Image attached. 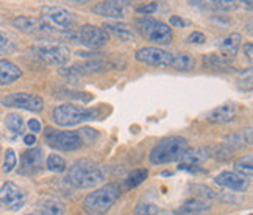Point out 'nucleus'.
I'll return each mask as SVG.
<instances>
[{
  "label": "nucleus",
  "instance_id": "nucleus-24",
  "mask_svg": "<svg viewBox=\"0 0 253 215\" xmlns=\"http://www.w3.org/2000/svg\"><path fill=\"white\" fill-rule=\"evenodd\" d=\"M192 6H199L208 11H216V13H228V11H236L239 8L238 2H230V0H210V2H189Z\"/></svg>",
  "mask_w": 253,
  "mask_h": 215
},
{
  "label": "nucleus",
  "instance_id": "nucleus-19",
  "mask_svg": "<svg viewBox=\"0 0 253 215\" xmlns=\"http://www.w3.org/2000/svg\"><path fill=\"white\" fill-rule=\"evenodd\" d=\"M124 6L125 2L119 0H108V2H100L92 6V13L110 17V19H122L124 17Z\"/></svg>",
  "mask_w": 253,
  "mask_h": 215
},
{
  "label": "nucleus",
  "instance_id": "nucleus-38",
  "mask_svg": "<svg viewBox=\"0 0 253 215\" xmlns=\"http://www.w3.org/2000/svg\"><path fill=\"white\" fill-rule=\"evenodd\" d=\"M186 42H188V44H194V45H196V44H197V45L205 44V42H207V36L203 35L202 32H192V33L188 35Z\"/></svg>",
  "mask_w": 253,
  "mask_h": 215
},
{
  "label": "nucleus",
  "instance_id": "nucleus-34",
  "mask_svg": "<svg viewBox=\"0 0 253 215\" xmlns=\"http://www.w3.org/2000/svg\"><path fill=\"white\" fill-rule=\"evenodd\" d=\"M158 214H160V208L157 204L149 201H142L134 208V215H158Z\"/></svg>",
  "mask_w": 253,
  "mask_h": 215
},
{
  "label": "nucleus",
  "instance_id": "nucleus-13",
  "mask_svg": "<svg viewBox=\"0 0 253 215\" xmlns=\"http://www.w3.org/2000/svg\"><path fill=\"white\" fill-rule=\"evenodd\" d=\"M44 169V151L41 148H30L21 153V167L19 173L33 177Z\"/></svg>",
  "mask_w": 253,
  "mask_h": 215
},
{
  "label": "nucleus",
  "instance_id": "nucleus-28",
  "mask_svg": "<svg viewBox=\"0 0 253 215\" xmlns=\"http://www.w3.org/2000/svg\"><path fill=\"white\" fill-rule=\"evenodd\" d=\"M203 66L207 67V69H212V71H223V72H228L231 71L230 67V61L223 60V58L217 53H207L203 55Z\"/></svg>",
  "mask_w": 253,
  "mask_h": 215
},
{
  "label": "nucleus",
  "instance_id": "nucleus-26",
  "mask_svg": "<svg viewBox=\"0 0 253 215\" xmlns=\"http://www.w3.org/2000/svg\"><path fill=\"white\" fill-rule=\"evenodd\" d=\"M252 143V128H244L241 131H236L225 138V146H228L230 150H238L244 148V146Z\"/></svg>",
  "mask_w": 253,
  "mask_h": 215
},
{
  "label": "nucleus",
  "instance_id": "nucleus-14",
  "mask_svg": "<svg viewBox=\"0 0 253 215\" xmlns=\"http://www.w3.org/2000/svg\"><path fill=\"white\" fill-rule=\"evenodd\" d=\"M13 25L24 33H30V35H50L55 30L44 22L41 17H28V16H19L13 19Z\"/></svg>",
  "mask_w": 253,
  "mask_h": 215
},
{
  "label": "nucleus",
  "instance_id": "nucleus-6",
  "mask_svg": "<svg viewBox=\"0 0 253 215\" xmlns=\"http://www.w3.org/2000/svg\"><path fill=\"white\" fill-rule=\"evenodd\" d=\"M67 37L74 44L83 45L86 48H100L110 41V35L102 27H97L92 24H84L83 27L77 28V30H69L67 32Z\"/></svg>",
  "mask_w": 253,
  "mask_h": 215
},
{
  "label": "nucleus",
  "instance_id": "nucleus-12",
  "mask_svg": "<svg viewBox=\"0 0 253 215\" xmlns=\"http://www.w3.org/2000/svg\"><path fill=\"white\" fill-rule=\"evenodd\" d=\"M27 201L25 192L16 182L6 181L0 185V206L8 211H19Z\"/></svg>",
  "mask_w": 253,
  "mask_h": 215
},
{
  "label": "nucleus",
  "instance_id": "nucleus-4",
  "mask_svg": "<svg viewBox=\"0 0 253 215\" xmlns=\"http://www.w3.org/2000/svg\"><path fill=\"white\" fill-rule=\"evenodd\" d=\"M99 115H100V108H86V106H77L72 103H64L53 108L52 120L58 126L71 128V126L99 119Z\"/></svg>",
  "mask_w": 253,
  "mask_h": 215
},
{
  "label": "nucleus",
  "instance_id": "nucleus-8",
  "mask_svg": "<svg viewBox=\"0 0 253 215\" xmlns=\"http://www.w3.org/2000/svg\"><path fill=\"white\" fill-rule=\"evenodd\" d=\"M32 53L40 61L52 66H64L71 60V50L64 44H35L32 47Z\"/></svg>",
  "mask_w": 253,
  "mask_h": 215
},
{
  "label": "nucleus",
  "instance_id": "nucleus-22",
  "mask_svg": "<svg viewBox=\"0 0 253 215\" xmlns=\"http://www.w3.org/2000/svg\"><path fill=\"white\" fill-rule=\"evenodd\" d=\"M21 76H22V71L14 63L8 60H0V84L9 86L16 83Z\"/></svg>",
  "mask_w": 253,
  "mask_h": 215
},
{
  "label": "nucleus",
  "instance_id": "nucleus-10",
  "mask_svg": "<svg viewBox=\"0 0 253 215\" xmlns=\"http://www.w3.org/2000/svg\"><path fill=\"white\" fill-rule=\"evenodd\" d=\"M41 19L55 32L58 28H64V32H69L75 25V16L63 6H44L41 9Z\"/></svg>",
  "mask_w": 253,
  "mask_h": 215
},
{
  "label": "nucleus",
  "instance_id": "nucleus-30",
  "mask_svg": "<svg viewBox=\"0 0 253 215\" xmlns=\"http://www.w3.org/2000/svg\"><path fill=\"white\" fill-rule=\"evenodd\" d=\"M45 167L48 172L53 173H64L67 170V164L64 161V158H61L60 154H48L45 159Z\"/></svg>",
  "mask_w": 253,
  "mask_h": 215
},
{
  "label": "nucleus",
  "instance_id": "nucleus-35",
  "mask_svg": "<svg viewBox=\"0 0 253 215\" xmlns=\"http://www.w3.org/2000/svg\"><path fill=\"white\" fill-rule=\"evenodd\" d=\"M79 133L82 136L83 143H95L97 141L100 139V133L92 130V128H89V126H84V128L79 130Z\"/></svg>",
  "mask_w": 253,
  "mask_h": 215
},
{
  "label": "nucleus",
  "instance_id": "nucleus-21",
  "mask_svg": "<svg viewBox=\"0 0 253 215\" xmlns=\"http://www.w3.org/2000/svg\"><path fill=\"white\" fill-rule=\"evenodd\" d=\"M113 64L110 61L103 60L102 58H92L89 61H84L83 64H75L74 69L79 72L80 75H92V73H100L103 71H108Z\"/></svg>",
  "mask_w": 253,
  "mask_h": 215
},
{
  "label": "nucleus",
  "instance_id": "nucleus-44",
  "mask_svg": "<svg viewBox=\"0 0 253 215\" xmlns=\"http://www.w3.org/2000/svg\"><path fill=\"white\" fill-rule=\"evenodd\" d=\"M0 153H2V148H0Z\"/></svg>",
  "mask_w": 253,
  "mask_h": 215
},
{
  "label": "nucleus",
  "instance_id": "nucleus-25",
  "mask_svg": "<svg viewBox=\"0 0 253 215\" xmlns=\"http://www.w3.org/2000/svg\"><path fill=\"white\" fill-rule=\"evenodd\" d=\"M211 156V150L207 146H197V148H188V151L184 153L181 158L180 164L184 165H192V167H199L202 162H205Z\"/></svg>",
  "mask_w": 253,
  "mask_h": 215
},
{
  "label": "nucleus",
  "instance_id": "nucleus-37",
  "mask_svg": "<svg viewBox=\"0 0 253 215\" xmlns=\"http://www.w3.org/2000/svg\"><path fill=\"white\" fill-rule=\"evenodd\" d=\"M158 2H147V3H138L134 6V11L138 14H142V16H149V14H153L155 11L158 9Z\"/></svg>",
  "mask_w": 253,
  "mask_h": 215
},
{
  "label": "nucleus",
  "instance_id": "nucleus-15",
  "mask_svg": "<svg viewBox=\"0 0 253 215\" xmlns=\"http://www.w3.org/2000/svg\"><path fill=\"white\" fill-rule=\"evenodd\" d=\"M214 182L220 187H225L231 192H246L250 185V179L242 177V175L236 173V172H230V170H225L222 172L220 175H217L216 178H214Z\"/></svg>",
  "mask_w": 253,
  "mask_h": 215
},
{
  "label": "nucleus",
  "instance_id": "nucleus-20",
  "mask_svg": "<svg viewBox=\"0 0 253 215\" xmlns=\"http://www.w3.org/2000/svg\"><path fill=\"white\" fill-rule=\"evenodd\" d=\"M211 211V204L200 198H189L173 211L175 215H203Z\"/></svg>",
  "mask_w": 253,
  "mask_h": 215
},
{
  "label": "nucleus",
  "instance_id": "nucleus-29",
  "mask_svg": "<svg viewBox=\"0 0 253 215\" xmlns=\"http://www.w3.org/2000/svg\"><path fill=\"white\" fill-rule=\"evenodd\" d=\"M149 178V170L147 169H136L133 170L128 177L124 181V189H134L139 184H142L145 179Z\"/></svg>",
  "mask_w": 253,
  "mask_h": 215
},
{
  "label": "nucleus",
  "instance_id": "nucleus-39",
  "mask_svg": "<svg viewBox=\"0 0 253 215\" xmlns=\"http://www.w3.org/2000/svg\"><path fill=\"white\" fill-rule=\"evenodd\" d=\"M170 28H184V27H189L191 25V21H186V19H183L180 16H170L169 17V24H168Z\"/></svg>",
  "mask_w": 253,
  "mask_h": 215
},
{
  "label": "nucleus",
  "instance_id": "nucleus-5",
  "mask_svg": "<svg viewBox=\"0 0 253 215\" xmlns=\"http://www.w3.org/2000/svg\"><path fill=\"white\" fill-rule=\"evenodd\" d=\"M134 33H139L144 39L158 45H168L173 39V30L163 21H158L155 17L142 16L134 19Z\"/></svg>",
  "mask_w": 253,
  "mask_h": 215
},
{
  "label": "nucleus",
  "instance_id": "nucleus-16",
  "mask_svg": "<svg viewBox=\"0 0 253 215\" xmlns=\"http://www.w3.org/2000/svg\"><path fill=\"white\" fill-rule=\"evenodd\" d=\"M241 42H242V36L236 32H233L227 36H222L220 39H216V47L220 50V56L223 60L231 61L238 55Z\"/></svg>",
  "mask_w": 253,
  "mask_h": 215
},
{
  "label": "nucleus",
  "instance_id": "nucleus-33",
  "mask_svg": "<svg viewBox=\"0 0 253 215\" xmlns=\"http://www.w3.org/2000/svg\"><path fill=\"white\" fill-rule=\"evenodd\" d=\"M16 42L13 41V37L6 35V33H2L0 32V56H5V55H11L16 52Z\"/></svg>",
  "mask_w": 253,
  "mask_h": 215
},
{
  "label": "nucleus",
  "instance_id": "nucleus-17",
  "mask_svg": "<svg viewBox=\"0 0 253 215\" xmlns=\"http://www.w3.org/2000/svg\"><path fill=\"white\" fill-rule=\"evenodd\" d=\"M238 117V106L235 103H225L207 114V120L211 123H230Z\"/></svg>",
  "mask_w": 253,
  "mask_h": 215
},
{
  "label": "nucleus",
  "instance_id": "nucleus-1",
  "mask_svg": "<svg viewBox=\"0 0 253 215\" xmlns=\"http://www.w3.org/2000/svg\"><path fill=\"white\" fill-rule=\"evenodd\" d=\"M66 181L75 189H92L105 179V173L97 162L91 159H79L67 167Z\"/></svg>",
  "mask_w": 253,
  "mask_h": 215
},
{
  "label": "nucleus",
  "instance_id": "nucleus-18",
  "mask_svg": "<svg viewBox=\"0 0 253 215\" xmlns=\"http://www.w3.org/2000/svg\"><path fill=\"white\" fill-rule=\"evenodd\" d=\"M102 28L108 35L111 33L114 37H118L119 41H122V42H131V41H134V37H136L133 27L128 25V24H125V22H121V21L105 22Z\"/></svg>",
  "mask_w": 253,
  "mask_h": 215
},
{
  "label": "nucleus",
  "instance_id": "nucleus-23",
  "mask_svg": "<svg viewBox=\"0 0 253 215\" xmlns=\"http://www.w3.org/2000/svg\"><path fill=\"white\" fill-rule=\"evenodd\" d=\"M66 206L58 198H42L36 204L38 215H64Z\"/></svg>",
  "mask_w": 253,
  "mask_h": 215
},
{
  "label": "nucleus",
  "instance_id": "nucleus-2",
  "mask_svg": "<svg viewBox=\"0 0 253 215\" xmlns=\"http://www.w3.org/2000/svg\"><path fill=\"white\" fill-rule=\"evenodd\" d=\"M122 195V189L119 184L116 182H110L105 184L103 187L95 189L94 192H91L89 195H86L82 209L86 215H106Z\"/></svg>",
  "mask_w": 253,
  "mask_h": 215
},
{
  "label": "nucleus",
  "instance_id": "nucleus-40",
  "mask_svg": "<svg viewBox=\"0 0 253 215\" xmlns=\"http://www.w3.org/2000/svg\"><path fill=\"white\" fill-rule=\"evenodd\" d=\"M27 126H28V130L32 131V134H36V133H41L42 130V126L40 123V120H36V119H30L27 122Z\"/></svg>",
  "mask_w": 253,
  "mask_h": 215
},
{
  "label": "nucleus",
  "instance_id": "nucleus-27",
  "mask_svg": "<svg viewBox=\"0 0 253 215\" xmlns=\"http://www.w3.org/2000/svg\"><path fill=\"white\" fill-rule=\"evenodd\" d=\"M197 61L196 58L189 53H177L173 55V61H172V69L178 71V72H191L196 69Z\"/></svg>",
  "mask_w": 253,
  "mask_h": 215
},
{
  "label": "nucleus",
  "instance_id": "nucleus-31",
  "mask_svg": "<svg viewBox=\"0 0 253 215\" xmlns=\"http://www.w3.org/2000/svg\"><path fill=\"white\" fill-rule=\"evenodd\" d=\"M235 172L242 175V177L246 178H252V172H253V158L250 154L247 156H242V158H239L236 162H235Z\"/></svg>",
  "mask_w": 253,
  "mask_h": 215
},
{
  "label": "nucleus",
  "instance_id": "nucleus-42",
  "mask_svg": "<svg viewBox=\"0 0 253 215\" xmlns=\"http://www.w3.org/2000/svg\"><path fill=\"white\" fill-rule=\"evenodd\" d=\"M244 53L247 55V60H249V63L252 64V55H253V44H252V42H247V44L244 45Z\"/></svg>",
  "mask_w": 253,
  "mask_h": 215
},
{
  "label": "nucleus",
  "instance_id": "nucleus-36",
  "mask_svg": "<svg viewBox=\"0 0 253 215\" xmlns=\"http://www.w3.org/2000/svg\"><path fill=\"white\" fill-rule=\"evenodd\" d=\"M16 164H17V158H16L14 150L13 148H8L5 151V158H3V172L5 173L13 172L14 167H16Z\"/></svg>",
  "mask_w": 253,
  "mask_h": 215
},
{
  "label": "nucleus",
  "instance_id": "nucleus-7",
  "mask_svg": "<svg viewBox=\"0 0 253 215\" xmlns=\"http://www.w3.org/2000/svg\"><path fill=\"white\" fill-rule=\"evenodd\" d=\"M44 142L58 151H77L84 145L79 131H61L47 126L44 133Z\"/></svg>",
  "mask_w": 253,
  "mask_h": 215
},
{
  "label": "nucleus",
  "instance_id": "nucleus-43",
  "mask_svg": "<svg viewBox=\"0 0 253 215\" xmlns=\"http://www.w3.org/2000/svg\"><path fill=\"white\" fill-rule=\"evenodd\" d=\"M24 142H25V145H28V146H33L35 143H36V136L35 134H27V136H24Z\"/></svg>",
  "mask_w": 253,
  "mask_h": 215
},
{
  "label": "nucleus",
  "instance_id": "nucleus-11",
  "mask_svg": "<svg viewBox=\"0 0 253 215\" xmlns=\"http://www.w3.org/2000/svg\"><path fill=\"white\" fill-rule=\"evenodd\" d=\"M134 60L152 67H172L173 53L160 47H142L134 53Z\"/></svg>",
  "mask_w": 253,
  "mask_h": 215
},
{
  "label": "nucleus",
  "instance_id": "nucleus-3",
  "mask_svg": "<svg viewBox=\"0 0 253 215\" xmlns=\"http://www.w3.org/2000/svg\"><path fill=\"white\" fill-rule=\"evenodd\" d=\"M189 145L183 136H168L153 145L149 153V161L152 165H166L181 161Z\"/></svg>",
  "mask_w": 253,
  "mask_h": 215
},
{
  "label": "nucleus",
  "instance_id": "nucleus-32",
  "mask_svg": "<svg viewBox=\"0 0 253 215\" xmlns=\"http://www.w3.org/2000/svg\"><path fill=\"white\" fill-rule=\"evenodd\" d=\"M5 125H6V128L14 134H22L24 131V119H22V115H19L16 112L6 115Z\"/></svg>",
  "mask_w": 253,
  "mask_h": 215
},
{
  "label": "nucleus",
  "instance_id": "nucleus-41",
  "mask_svg": "<svg viewBox=\"0 0 253 215\" xmlns=\"http://www.w3.org/2000/svg\"><path fill=\"white\" fill-rule=\"evenodd\" d=\"M60 75H64V76H69V78H79L80 76V73L77 72L74 67H61L60 71Z\"/></svg>",
  "mask_w": 253,
  "mask_h": 215
},
{
  "label": "nucleus",
  "instance_id": "nucleus-9",
  "mask_svg": "<svg viewBox=\"0 0 253 215\" xmlns=\"http://www.w3.org/2000/svg\"><path fill=\"white\" fill-rule=\"evenodd\" d=\"M5 108H17V109H25L32 112H41L44 109V100L40 95L27 94V92H16L9 94L0 99Z\"/></svg>",
  "mask_w": 253,
  "mask_h": 215
}]
</instances>
